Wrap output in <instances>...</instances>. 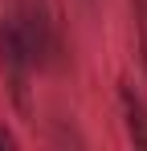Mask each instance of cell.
Wrapping results in <instances>:
<instances>
[{
	"label": "cell",
	"instance_id": "obj_1",
	"mask_svg": "<svg viewBox=\"0 0 147 151\" xmlns=\"http://www.w3.org/2000/svg\"><path fill=\"white\" fill-rule=\"evenodd\" d=\"M8 17H12L24 49H29V61L37 70H61L66 45H61V33H57V17L45 0H17Z\"/></svg>",
	"mask_w": 147,
	"mask_h": 151
},
{
	"label": "cell",
	"instance_id": "obj_2",
	"mask_svg": "<svg viewBox=\"0 0 147 151\" xmlns=\"http://www.w3.org/2000/svg\"><path fill=\"white\" fill-rule=\"evenodd\" d=\"M0 74H4V86H8V98L12 106L29 114L33 102H29V74H33V61H29V49H24L21 33L12 25V17H0Z\"/></svg>",
	"mask_w": 147,
	"mask_h": 151
},
{
	"label": "cell",
	"instance_id": "obj_3",
	"mask_svg": "<svg viewBox=\"0 0 147 151\" xmlns=\"http://www.w3.org/2000/svg\"><path fill=\"white\" fill-rule=\"evenodd\" d=\"M119 106H122V123H127V135L139 151H147V102L139 98V90L131 82L119 86Z\"/></svg>",
	"mask_w": 147,
	"mask_h": 151
},
{
	"label": "cell",
	"instance_id": "obj_4",
	"mask_svg": "<svg viewBox=\"0 0 147 151\" xmlns=\"http://www.w3.org/2000/svg\"><path fill=\"white\" fill-rule=\"evenodd\" d=\"M135 4V29H139V61L147 70V0H131Z\"/></svg>",
	"mask_w": 147,
	"mask_h": 151
},
{
	"label": "cell",
	"instance_id": "obj_5",
	"mask_svg": "<svg viewBox=\"0 0 147 151\" xmlns=\"http://www.w3.org/2000/svg\"><path fill=\"white\" fill-rule=\"evenodd\" d=\"M0 147H12V135L8 131H0Z\"/></svg>",
	"mask_w": 147,
	"mask_h": 151
},
{
	"label": "cell",
	"instance_id": "obj_6",
	"mask_svg": "<svg viewBox=\"0 0 147 151\" xmlns=\"http://www.w3.org/2000/svg\"><path fill=\"white\" fill-rule=\"evenodd\" d=\"M86 8H94V0H86Z\"/></svg>",
	"mask_w": 147,
	"mask_h": 151
}]
</instances>
